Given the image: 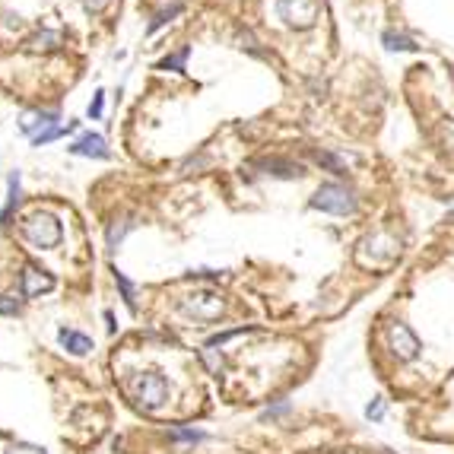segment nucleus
I'll return each mask as SVG.
<instances>
[{
  "label": "nucleus",
  "instance_id": "nucleus-10",
  "mask_svg": "<svg viewBox=\"0 0 454 454\" xmlns=\"http://www.w3.org/2000/svg\"><path fill=\"white\" fill-rule=\"evenodd\" d=\"M54 121H58V111H26V115H23V121H20V130L35 140L39 134L51 130Z\"/></svg>",
  "mask_w": 454,
  "mask_h": 454
},
{
  "label": "nucleus",
  "instance_id": "nucleus-26",
  "mask_svg": "<svg viewBox=\"0 0 454 454\" xmlns=\"http://www.w3.org/2000/svg\"><path fill=\"white\" fill-rule=\"evenodd\" d=\"M365 416H369V419H381V416H384V403H381V397H375V400H372L369 407H365Z\"/></svg>",
  "mask_w": 454,
  "mask_h": 454
},
{
  "label": "nucleus",
  "instance_id": "nucleus-18",
  "mask_svg": "<svg viewBox=\"0 0 454 454\" xmlns=\"http://www.w3.org/2000/svg\"><path fill=\"white\" fill-rule=\"evenodd\" d=\"M77 124L80 121H67V124H58V128H51V130H45V134H39L35 137V147H45V143H51V140H61V137H67V134H73L77 130Z\"/></svg>",
  "mask_w": 454,
  "mask_h": 454
},
{
  "label": "nucleus",
  "instance_id": "nucleus-28",
  "mask_svg": "<svg viewBox=\"0 0 454 454\" xmlns=\"http://www.w3.org/2000/svg\"><path fill=\"white\" fill-rule=\"evenodd\" d=\"M175 438H188V441H200V438H204V435H200V432H188V429H178V432H175Z\"/></svg>",
  "mask_w": 454,
  "mask_h": 454
},
{
  "label": "nucleus",
  "instance_id": "nucleus-2",
  "mask_svg": "<svg viewBox=\"0 0 454 454\" xmlns=\"http://www.w3.org/2000/svg\"><path fill=\"white\" fill-rule=\"evenodd\" d=\"M128 388L134 394L137 407H143V410H159L168 400V381L159 372H137L128 381Z\"/></svg>",
  "mask_w": 454,
  "mask_h": 454
},
{
  "label": "nucleus",
  "instance_id": "nucleus-25",
  "mask_svg": "<svg viewBox=\"0 0 454 454\" xmlns=\"http://www.w3.org/2000/svg\"><path fill=\"white\" fill-rule=\"evenodd\" d=\"M0 314H20V302L10 295H0Z\"/></svg>",
  "mask_w": 454,
  "mask_h": 454
},
{
  "label": "nucleus",
  "instance_id": "nucleus-13",
  "mask_svg": "<svg viewBox=\"0 0 454 454\" xmlns=\"http://www.w3.org/2000/svg\"><path fill=\"white\" fill-rule=\"evenodd\" d=\"M61 45H64V35H61V32H51V29H45V32L32 35V39L26 42L29 51H58Z\"/></svg>",
  "mask_w": 454,
  "mask_h": 454
},
{
  "label": "nucleus",
  "instance_id": "nucleus-4",
  "mask_svg": "<svg viewBox=\"0 0 454 454\" xmlns=\"http://www.w3.org/2000/svg\"><path fill=\"white\" fill-rule=\"evenodd\" d=\"M178 308L188 314V318L197 321H216L219 314L226 312V299L216 293V289H194L185 299L178 302Z\"/></svg>",
  "mask_w": 454,
  "mask_h": 454
},
{
  "label": "nucleus",
  "instance_id": "nucleus-20",
  "mask_svg": "<svg viewBox=\"0 0 454 454\" xmlns=\"http://www.w3.org/2000/svg\"><path fill=\"white\" fill-rule=\"evenodd\" d=\"M200 359H204V365L210 369V375L219 378L226 372V362H223V356L216 352V346H204V350H200Z\"/></svg>",
  "mask_w": 454,
  "mask_h": 454
},
{
  "label": "nucleus",
  "instance_id": "nucleus-11",
  "mask_svg": "<svg viewBox=\"0 0 454 454\" xmlns=\"http://www.w3.org/2000/svg\"><path fill=\"white\" fill-rule=\"evenodd\" d=\"M58 340H61V346H64L67 352H73V356H86V352L92 350V340L86 337V333H80V331H70V327H61Z\"/></svg>",
  "mask_w": 454,
  "mask_h": 454
},
{
  "label": "nucleus",
  "instance_id": "nucleus-14",
  "mask_svg": "<svg viewBox=\"0 0 454 454\" xmlns=\"http://www.w3.org/2000/svg\"><path fill=\"white\" fill-rule=\"evenodd\" d=\"M312 159L318 162L321 168L333 172V175H343V172H346V159H343V156H337V153H327V149H314Z\"/></svg>",
  "mask_w": 454,
  "mask_h": 454
},
{
  "label": "nucleus",
  "instance_id": "nucleus-8",
  "mask_svg": "<svg viewBox=\"0 0 454 454\" xmlns=\"http://www.w3.org/2000/svg\"><path fill=\"white\" fill-rule=\"evenodd\" d=\"M67 149H70L73 156H86V159H109V143H105L102 134H83Z\"/></svg>",
  "mask_w": 454,
  "mask_h": 454
},
{
  "label": "nucleus",
  "instance_id": "nucleus-5",
  "mask_svg": "<svg viewBox=\"0 0 454 454\" xmlns=\"http://www.w3.org/2000/svg\"><path fill=\"white\" fill-rule=\"evenodd\" d=\"M321 0H276V16L289 29H312L318 23Z\"/></svg>",
  "mask_w": 454,
  "mask_h": 454
},
{
  "label": "nucleus",
  "instance_id": "nucleus-22",
  "mask_svg": "<svg viewBox=\"0 0 454 454\" xmlns=\"http://www.w3.org/2000/svg\"><path fill=\"white\" fill-rule=\"evenodd\" d=\"M4 454H45V448H39V445H26V441H16V445H10Z\"/></svg>",
  "mask_w": 454,
  "mask_h": 454
},
{
  "label": "nucleus",
  "instance_id": "nucleus-7",
  "mask_svg": "<svg viewBox=\"0 0 454 454\" xmlns=\"http://www.w3.org/2000/svg\"><path fill=\"white\" fill-rule=\"evenodd\" d=\"M54 289V276L48 270L35 267V264H26L23 270V299H35L42 293H51Z\"/></svg>",
  "mask_w": 454,
  "mask_h": 454
},
{
  "label": "nucleus",
  "instance_id": "nucleus-17",
  "mask_svg": "<svg viewBox=\"0 0 454 454\" xmlns=\"http://www.w3.org/2000/svg\"><path fill=\"white\" fill-rule=\"evenodd\" d=\"M111 274H115V283H118V289H121V299H124V305L130 308V312H137V293H134V283L128 280V276L121 274V270H111Z\"/></svg>",
  "mask_w": 454,
  "mask_h": 454
},
{
  "label": "nucleus",
  "instance_id": "nucleus-1",
  "mask_svg": "<svg viewBox=\"0 0 454 454\" xmlns=\"http://www.w3.org/2000/svg\"><path fill=\"white\" fill-rule=\"evenodd\" d=\"M308 204H312V210H324V213H333V216H352V213L359 210L356 191L346 185H337V181L321 185Z\"/></svg>",
  "mask_w": 454,
  "mask_h": 454
},
{
  "label": "nucleus",
  "instance_id": "nucleus-16",
  "mask_svg": "<svg viewBox=\"0 0 454 454\" xmlns=\"http://www.w3.org/2000/svg\"><path fill=\"white\" fill-rule=\"evenodd\" d=\"M134 216H128V219H121V223H111L109 226V235H105V242H109V248H118V245L124 242V235H128L130 229H134Z\"/></svg>",
  "mask_w": 454,
  "mask_h": 454
},
{
  "label": "nucleus",
  "instance_id": "nucleus-27",
  "mask_svg": "<svg viewBox=\"0 0 454 454\" xmlns=\"http://www.w3.org/2000/svg\"><path fill=\"white\" fill-rule=\"evenodd\" d=\"M4 23H7V29H20L23 26L20 13H4Z\"/></svg>",
  "mask_w": 454,
  "mask_h": 454
},
{
  "label": "nucleus",
  "instance_id": "nucleus-3",
  "mask_svg": "<svg viewBox=\"0 0 454 454\" xmlns=\"http://www.w3.org/2000/svg\"><path fill=\"white\" fill-rule=\"evenodd\" d=\"M23 238L32 242L35 248L48 251V248H58L61 245L64 229H61L58 216H51V213H32V216L23 219Z\"/></svg>",
  "mask_w": 454,
  "mask_h": 454
},
{
  "label": "nucleus",
  "instance_id": "nucleus-29",
  "mask_svg": "<svg viewBox=\"0 0 454 454\" xmlns=\"http://www.w3.org/2000/svg\"><path fill=\"white\" fill-rule=\"evenodd\" d=\"M105 324H109V333H115V331H118V324H115V314H111V312H105Z\"/></svg>",
  "mask_w": 454,
  "mask_h": 454
},
{
  "label": "nucleus",
  "instance_id": "nucleus-19",
  "mask_svg": "<svg viewBox=\"0 0 454 454\" xmlns=\"http://www.w3.org/2000/svg\"><path fill=\"white\" fill-rule=\"evenodd\" d=\"M188 58H191V48H181L178 54H168V58H162L159 64H156V70H175V73H181V70H185V64H188Z\"/></svg>",
  "mask_w": 454,
  "mask_h": 454
},
{
  "label": "nucleus",
  "instance_id": "nucleus-24",
  "mask_svg": "<svg viewBox=\"0 0 454 454\" xmlns=\"http://www.w3.org/2000/svg\"><path fill=\"white\" fill-rule=\"evenodd\" d=\"M80 4H83V10H86L90 16H99V13H102V10L111 4V0H80Z\"/></svg>",
  "mask_w": 454,
  "mask_h": 454
},
{
  "label": "nucleus",
  "instance_id": "nucleus-6",
  "mask_svg": "<svg viewBox=\"0 0 454 454\" xmlns=\"http://www.w3.org/2000/svg\"><path fill=\"white\" fill-rule=\"evenodd\" d=\"M388 350L394 352L400 362H413V359L419 356L422 343H419V337L410 331V324L394 321V324H388Z\"/></svg>",
  "mask_w": 454,
  "mask_h": 454
},
{
  "label": "nucleus",
  "instance_id": "nucleus-23",
  "mask_svg": "<svg viewBox=\"0 0 454 454\" xmlns=\"http://www.w3.org/2000/svg\"><path fill=\"white\" fill-rule=\"evenodd\" d=\"M102 105H105V92L96 90V96H92V102H90V118H92V121H96V118H102Z\"/></svg>",
  "mask_w": 454,
  "mask_h": 454
},
{
  "label": "nucleus",
  "instance_id": "nucleus-15",
  "mask_svg": "<svg viewBox=\"0 0 454 454\" xmlns=\"http://www.w3.org/2000/svg\"><path fill=\"white\" fill-rule=\"evenodd\" d=\"M381 42H384V48L388 51H416V42L410 39V35H403V32H394V29H388V32L381 35Z\"/></svg>",
  "mask_w": 454,
  "mask_h": 454
},
{
  "label": "nucleus",
  "instance_id": "nucleus-21",
  "mask_svg": "<svg viewBox=\"0 0 454 454\" xmlns=\"http://www.w3.org/2000/svg\"><path fill=\"white\" fill-rule=\"evenodd\" d=\"M181 10H185V4H172V7H168V10H159V13L153 16V23H149V35H153V32H159V29L166 26L168 20H175V16L181 13Z\"/></svg>",
  "mask_w": 454,
  "mask_h": 454
},
{
  "label": "nucleus",
  "instance_id": "nucleus-9",
  "mask_svg": "<svg viewBox=\"0 0 454 454\" xmlns=\"http://www.w3.org/2000/svg\"><path fill=\"white\" fill-rule=\"evenodd\" d=\"M251 168H264V175H274V178H302L305 175V168L299 162L280 159V156H274V159H254Z\"/></svg>",
  "mask_w": 454,
  "mask_h": 454
},
{
  "label": "nucleus",
  "instance_id": "nucleus-12",
  "mask_svg": "<svg viewBox=\"0 0 454 454\" xmlns=\"http://www.w3.org/2000/svg\"><path fill=\"white\" fill-rule=\"evenodd\" d=\"M23 200V191H20V172H10L7 178V204H4V210H0V226H7L10 216H13V210L20 207Z\"/></svg>",
  "mask_w": 454,
  "mask_h": 454
}]
</instances>
